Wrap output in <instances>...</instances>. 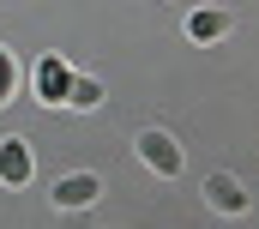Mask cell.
<instances>
[{
    "instance_id": "1",
    "label": "cell",
    "mask_w": 259,
    "mask_h": 229,
    "mask_svg": "<svg viewBox=\"0 0 259 229\" xmlns=\"http://www.w3.org/2000/svg\"><path fill=\"white\" fill-rule=\"evenodd\" d=\"M133 151L145 157V169H157V175H181V169H187V157H181V145H175V133H163V127H145Z\"/></svg>"
},
{
    "instance_id": "2",
    "label": "cell",
    "mask_w": 259,
    "mask_h": 229,
    "mask_svg": "<svg viewBox=\"0 0 259 229\" xmlns=\"http://www.w3.org/2000/svg\"><path fill=\"white\" fill-rule=\"evenodd\" d=\"M49 199H55V205H61V211H84V205H97V199H103V181H97V175H61V181H55V187H49Z\"/></svg>"
},
{
    "instance_id": "3",
    "label": "cell",
    "mask_w": 259,
    "mask_h": 229,
    "mask_svg": "<svg viewBox=\"0 0 259 229\" xmlns=\"http://www.w3.org/2000/svg\"><path fill=\"white\" fill-rule=\"evenodd\" d=\"M205 199H211V211H223V217H241V211L253 205V199H247V187H241L229 169L205 175Z\"/></svg>"
},
{
    "instance_id": "4",
    "label": "cell",
    "mask_w": 259,
    "mask_h": 229,
    "mask_svg": "<svg viewBox=\"0 0 259 229\" xmlns=\"http://www.w3.org/2000/svg\"><path fill=\"white\" fill-rule=\"evenodd\" d=\"M66 91H72V66L61 55H42L36 60V97L42 103H66Z\"/></svg>"
},
{
    "instance_id": "5",
    "label": "cell",
    "mask_w": 259,
    "mask_h": 229,
    "mask_svg": "<svg viewBox=\"0 0 259 229\" xmlns=\"http://www.w3.org/2000/svg\"><path fill=\"white\" fill-rule=\"evenodd\" d=\"M30 169H36V163H30V145H24V139H6V145H0V181H6V187H30Z\"/></svg>"
},
{
    "instance_id": "6",
    "label": "cell",
    "mask_w": 259,
    "mask_h": 229,
    "mask_svg": "<svg viewBox=\"0 0 259 229\" xmlns=\"http://www.w3.org/2000/svg\"><path fill=\"white\" fill-rule=\"evenodd\" d=\"M229 24H235V18H229L223 6H193V12H187V36H193V43H217V36H229Z\"/></svg>"
},
{
    "instance_id": "7",
    "label": "cell",
    "mask_w": 259,
    "mask_h": 229,
    "mask_svg": "<svg viewBox=\"0 0 259 229\" xmlns=\"http://www.w3.org/2000/svg\"><path fill=\"white\" fill-rule=\"evenodd\" d=\"M97 103H103V85H97V79H78V72H72V91H66V109H97Z\"/></svg>"
},
{
    "instance_id": "8",
    "label": "cell",
    "mask_w": 259,
    "mask_h": 229,
    "mask_svg": "<svg viewBox=\"0 0 259 229\" xmlns=\"http://www.w3.org/2000/svg\"><path fill=\"white\" fill-rule=\"evenodd\" d=\"M12 85H18V66H12V55H6V49H0V103H6V97H12Z\"/></svg>"
}]
</instances>
